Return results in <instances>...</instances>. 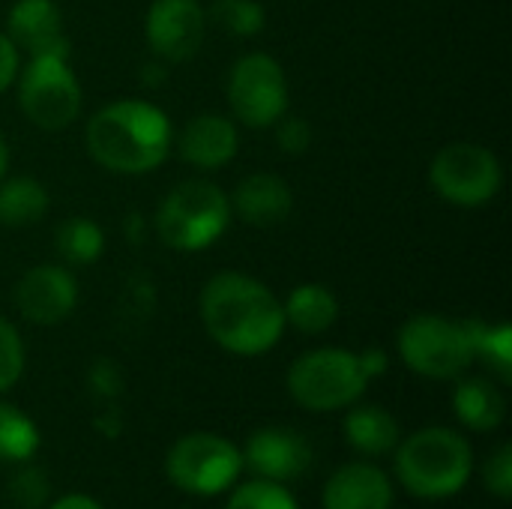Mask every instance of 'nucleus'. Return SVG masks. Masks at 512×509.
I'll use <instances>...</instances> for the list:
<instances>
[{
  "label": "nucleus",
  "instance_id": "f257e3e1",
  "mask_svg": "<svg viewBox=\"0 0 512 509\" xmlns=\"http://www.w3.org/2000/svg\"><path fill=\"white\" fill-rule=\"evenodd\" d=\"M201 321L210 339L237 357H258L285 333V312L276 294L243 273H216L204 285Z\"/></svg>",
  "mask_w": 512,
  "mask_h": 509
},
{
  "label": "nucleus",
  "instance_id": "f03ea898",
  "mask_svg": "<svg viewBox=\"0 0 512 509\" xmlns=\"http://www.w3.org/2000/svg\"><path fill=\"white\" fill-rule=\"evenodd\" d=\"M174 144L171 120L141 99H117L87 123L90 156L114 174H147L159 168Z\"/></svg>",
  "mask_w": 512,
  "mask_h": 509
},
{
  "label": "nucleus",
  "instance_id": "7ed1b4c3",
  "mask_svg": "<svg viewBox=\"0 0 512 509\" xmlns=\"http://www.w3.org/2000/svg\"><path fill=\"white\" fill-rule=\"evenodd\" d=\"M471 471V444L453 429H423L396 447V474L423 501L453 498L471 480Z\"/></svg>",
  "mask_w": 512,
  "mask_h": 509
},
{
  "label": "nucleus",
  "instance_id": "20e7f679",
  "mask_svg": "<svg viewBox=\"0 0 512 509\" xmlns=\"http://www.w3.org/2000/svg\"><path fill=\"white\" fill-rule=\"evenodd\" d=\"M231 222L228 195L210 180L174 186L156 210V234L168 249L198 252L216 243Z\"/></svg>",
  "mask_w": 512,
  "mask_h": 509
},
{
  "label": "nucleus",
  "instance_id": "39448f33",
  "mask_svg": "<svg viewBox=\"0 0 512 509\" xmlns=\"http://www.w3.org/2000/svg\"><path fill=\"white\" fill-rule=\"evenodd\" d=\"M369 381L363 357L342 348L309 351L288 369V393L306 411L348 408L363 396Z\"/></svg>",
  "mask_w": 512,
  "mask_h": 509
},
{
  "label": "nucleus",
  "instance_id": "423d86ee",
  "mask_svg": "<svg viewBox=\"0 0 512 509\" xmlns=\"http://www.w3.org/2000/svg\"><path fill=\"white\" fill-rule=\"evenodd\" d=\"M399 354L405 366L432 381H453L474 363L468 321L441 315H417L399 330Z\"/></svg>",
  "mask_w": 512,
  "mask_h": 509
},
{
  "label": "nucleus",
  "instance_id": "0eeeda50",
  "mask_svg": "<svg viewBox=\"0 0 512 509\" xmlns=\"http://www.w3.org/2000/svg\"><path fill=\"white\" fill-rule=\"evenodd\" d=\"M18 102L24 117L45 132L72 126L81 114V84L69 66V57H30L18 81Z\"/></svg>",
  "mask_w": 512,
  "mask_h": 509
},
{
  "label": "nucleus",
  "instance_id": "6e6552de",
  "mask_svg": "<svg viewBox=\"0 0 512 509\" xmlns=\"http://www.w3.org/2000/svg\"><path fill=\"white\" fill-rule=\"evenodd\" d=\"M240 471H243V453L231 441L210 432H195L180 438L165 459L168 480L177 489L201 498H213L228 486H234Z\"/></svg>",
  "mask_w": 512,
  "mask_h": 509
},
{
  "label": "nucleus",
  "instance_id": "1a4fd4ad",
  "mask_svg": "<svg viewBox=\"0 0 512 509\" xmlns=\"http://www.w3.org/2000/svg\"><path fill=\"white\" fill-rule=\"evenodd\" d=\"M429 183L444 201L456 207H483L498 195L504 183V171H501L498 156L489 147L456 141V144H447L432 159Z\"/></svg>",
  "mask_w": 512,
  "mask_h": 509
},
{
  "label": "nucleus",
  "instance_id": "9d476101",
  "mask_svg": "<svg viewBox=\"0 0 512 509\" xmlns=\"http://www.w3.org/2000/svg\"><path fill=\"white\" fill-rule=\"evenodd\" d=\"M228 105L249 129H267L288 111L285 69L267 54H246L228 75Z\"/></svg>",
  "mask_w": 512,
  "mask_h": 509
},
{
  "label": "nucleus",
  "instance_id": "9b49d317",
  "mask_svg": "<svg viewBox=\"0 0 512 509\" xmlns=\"http://www.w3.org/2000/svg\"><path fill=\"white\" fill-rule=\"evenodd\" d=\"M207 12L198 0H153L144 18V36L156 57L168 63L192 60L204 42Z\"/></svg>",
  "mask_w": 512,
  "mask_h": 509
},
{
  "label": "nucleus",
  "instance_id": "f8f14e48",
  "mask_svg": "<svg viewBox=\"0 0 512 509\" xmlns=\"http://www.w3.org/2000/svg\"><path fill=\"white\" fill-rule=\"evenodd\" d=\"M78 303V285L69 270L57 264H39L27 270L15 285L18 312L39 327H54L72 315Z\"/></svg>",
  "mask_w": 512,
  "mask_h": 509
},
{
  "label": "nucleus",
  "instance_id": "ddd939ff",
  "mask_svg": "<svg viewBox=\"0 0 512 509\" xmlns=\"http://www.w3.org/2000/svg\"><path fill=\"white\" fill-rule=\"evenodd\" d=\"M243 465H249L258 474V480H270V483L300 480L312 465V447L294 429L267 426L249 438L243 450Z\"/></svg>",
  "mask_w": 512,
  "mask_h": 509
},
{
  "label": "nucleus",
  "instance_id": "4468645a",
  "mask_svg": "<svg viewBox=\"0 0 512 509\" xmlns=\"http://www.w3.org/2000/svg\"><path fill=\"white\" fill-rule=\"evenodd\" d=\"M6 36L18 51H27L30 57H69L63 12L54 0H15V6L6 15Z\"/></svg>",
  "mask_w": 512,
  "mask_h": 509
},
{
  "label": "nucleus",
  "instance_id": "2eb2a0df",
  "mask_svg": "<svg viewBox=\"0 0 512 509\" xmlns=\"http://www.w3.org/2000/svg\"><path fill=\"white\" fill-rule=\"evenodd\" d=\"M228 201H231V210L246 225H255V228H273L285 222L294 210L291 186L279 174H270V171L243 177Z\"/></svg>",
  "mask_w": 512,
  "mask_h": 509
},
{
  "label": "nucleus",
  "instance_id": "dca6fc26",
  "mask_svg": "<svg viewBox=\"0 0 512 509\" xmlns=\"http://www.w3.org/2000/svg\"><path fill=\"white\" fill-rule=\"evenodd\" d=\"M180 156L195 165V168H222L234 159L237 147H240V135L237 126L222 117V114H198L192 117L177 138Z\"/></svg>",
  "mask_w": 512,
  "mask_h": 509
},
{
  "label": "nucleus",
  "instance_id": "f3484780",
  "mask_svg": "<svg viewBox=\"0 0 512 509\" xmlns=\"http://www.w3.org/2000/svg\"><path fill=\"white\" fill-rule=\"evenodd\" d=\"M390 477L375 465H345L324 486V509H390Z\"/></svg>",
  "mask_w": 512,
  "mask_h": 509
},
{
  "label": "nucleus",
  "instance_id": "a211bd4d",
  "mask_svg": "<svg viewBox=\"0 0 512 509\" xmlns=\"http://www.w3.org/2000/svg\"><path fill=\"white\" fill-rule=\"evenodd\" d=\"M456 417L474 432H495L507 417V399L489 378H465L453 393Z\"/></svg>",
  "mask_w": 512,
  "mask_h": 509
},
{
  "label": "nucleus",
  "instance_id": "6ab92c4d",
  "mask_svg": "<svg viewBox=\"0 0 512 509\" xmlns=\"http://www.w3.org/2000/svg\"><path fill=\"white\" fill-rule=\"evenodd\" d=\"M282 312H285V324H291L294 330H300L306 336H315L336 324L339 300L327 285L306 282L288 294V300L282 303Z\"/></svg>",
  "mask_w": 512,
  "mask_h": 509
},
{
  "label": "nucleus",
  "instance_id": "aec40b11",
  "mask_svg": "<svg viewBox=\"0 0 512 509\" xmlns=\"http://www.w3.org/2000/svg\"><path fill=\"white\" fill-rule=\"evenodd\" d=\"M345 438L363 456H387L399 447V423L384 408L363 405L345 417Z\"/></svg>",
  "mask_w": 512,
  "mask_h": 509
},
{
  "label": "nucleus",
  "instance_id": "412c9836",
  "mask_svg": "<svg viewBox=\"0 0 512 509\" xmlns=\"http://www.w3.org/2000/svg\"><path fill=\"white\" fill-rule=\"evenodd\" d=\"M48 213V189L33 177H12L0 186V222L9 228H27Z\"/></svg>",
  "mask_w": 512,
  "mask_h": 509
},
{
  "label": "nucleus",
  "instance_id": "4be33fe9",
  "mask_svg": "<svg viewBox=\"0 0 512 509\" xmlns=\"http://www.w3.org/2000/svg\"><path fill=\"white\" fill-rule=\"evenodd\" d=\"M54 246L60 252V258L66 264H93L102 249H105V237H102V228L93 222V219H84V216H72L66 219L57 234H54Z\"/></svg>",
  "mask_w": 512,
  "mask_h": 509
},
{
  "label": "nucleus",
  "instance_id": "5701e85b",
  "mask_svg": "<svg viewBox=\"0 0 512 509\" xmlns=\"http://www.w3.org/2000/svg\"><path fill=\"white\" fill-rule=\"evenodd\" d=\"M471 342H474V360H483L504 384L512 381V330L510 324H483L468 321Z\"/></svg>",
  "mask_w": 512,
  "mask_h": 509
},
{
  "label": "nucleus",
  "instance_id": "b1692460",
  "mask_svg": "<svg viewBox=\"0 0 512 509\" xmlns=\"http://www.w3.org/2000/svg\"><path fill=\"white\" fill-rule=\"evenodd\" d=\"M39 447V432L27 414L0 402V462H27Z\"/></svg>",
  "mask_w": 512,
  "mask_h": 509
},
{
  "label": "nucleus",
  "instance_id": "393cba45",
  "mask_svg": "<svg viewBox=\"0 0 512 509\" xmlns=\"http://www.w3.org/2000/svg\"><path fill=\"white\" fill-rule=\"evenodd\" d=\"M210 18L231 36H255L267 21L264 6L258 0H216Z\"/></svg>",
  "mask_w": 512,
  "mask_h": 509
},
{
  "label": "nucleus",
  "instance_id": "a878e982",
  "mask_svg": "<svg viewBox=\"0 0 512 509\" xmlns=\"http://www.w3.org/2000/svg\"><path fill=\"white\" fill-rule=\"evenodd\" d=\"M225 509H300L297 501L288 495V489L282 483H270V480H252L246 486H240Z\"/></svg>",
  "mask_w": 512,
  "mask_h": 509
},
{
  "label": "nucleus",
  "instance_id": "bb28decb",
  "mask_svg": "<svg viewBox=\"0 0 512 509\" xmlns=\"http://www.w3.org/2000/svg\"><path fill=\"white\" fill-rule=\"evenodd\" d=\"M24 372V345L9 321L0 318V393L9 390Z\"/></svg>",
  "mask_w": 512,
  "mask_h": 509
},
{
  "label": "nucleus",
  "instance_id": "cd10ccee",
  "mask_svg": "<svg viewBox=\"0 0 512 509\" xmlns=\"http://www.w3.org/2000/svg\"><path fill=\"white\" fill-rule=\"evenodd\" d=\"M483 483L486 489L498 498V501H510L512 498V447L510 444H501L486 468H483Z\"/></svg>",
  "mask_w": 512,
  "mask_h": 509
},
{
  "label": "nucleus",
  "instance_id": "c85d7f7f",
  "mask_svg": "<svg viewBox=\"0 0 512 509\" xmlns=\"http://www.w3.org/2000/svg\"><path fill=\"white\" fill-rule=\"evenodd\" d=\"M9 498L21 509H36L48 498V480L39 468H24L9 483Z\"/></svg>",
  "mask_w": 512,
  "mask_h": 509
},
{
  "label": "nucleus",
  "instance_id": "c756f323",
  "mask_svg": "<svg viewBox=\"0 0 512 509\" xmlns=\"http://www.w3.org/2000/svg\"><path fill=\"white\" fill-rule=\"evenodd\" d=\"M276 141L285 153H306L312 144V126L303 117H279L276 120Z\"/></svg>",
  "mask_w": 512,
  "mask_h": 509
},
{
  "label": "nucleus",
  "instance_id": "7c9ffc66",
  "mask_svg": "<svg viewBox=\"0 0 512 509\" xmlns=\"http://www.w3.org/2000/svg\"><path fill=\"white\" fill-rule=\"evenodd\" d=\"M15 75H18V48L0 30V93L15 81Z\"/></svg>",
  "mask_w": 512,
  "mask_h": 509
},
{
  "label": "nucleus",
  "instance_id": "2f4dec72",
  "mask_svg": "<svg viewBox=\"0 0 512 509\" xmlns=\"http://www.w3.org/2000/svg\"><path fill=\"white\" fill-rule=\"evenodd\" d=\"M51 509H102L93 498H87V495H66V498H60L57 504Z\"/></svg>",
  "mask_w": 512,
  "mask_h": 509
},
{
  "label": "nucleus",
  "instance_id": "473e14b6",
  "mask_svg": "<svg viewBox=\"0 0 512 509\" xmlns=\"http://www.w3.org/2000/svg\"><path fill=\"white\" fill-rule=\"evenodd\" d=\"M6 165H9V147H6V138L0 135V177L6 174Z\"/></svg>",
  "mask_w": 512,
  "mask_h": 509
}]
</instances>
